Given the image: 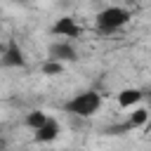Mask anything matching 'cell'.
Here are the masks:
<instances>
[{
    "label": "cell",
    "instance_id": "obj_1",
    "mask_svg": "<svg viewBox=\"0 0 151 151\" xmlns=\"http://www.w3.org/2000/svg\"><path fill=\"white\" fill-rule=\"evenodd\" d=\"M104 104V97L97 92V90H85V92H78L73 94L66 104H64V111L76 116V118H92Z\"/></svg>",
    "mask_w": 151,
    "mask_h": 151
},
{
    "label": "cell",
    "instance_id": "obj_2",
    "mask_svg": "<svg viewBox=\"0 0 151 151\" xmlns=\"http://www.w3.org/2000/svg\"><path fill=\"white\" fill-rule=\"evenodd\" d=\"M132 19V12L127 7H120V5H111V7H104L101 12H97L94 17V26L99 33L104 35H111L116 31H120L123 26H127Z\"/></svg>",
    "mask_w": 151,
    "mask_h": 151
},
{
    "label": "cell",
    "instance_id": "obj_3",
    "mask_svg": "<svg viewBox=\"0 0 151 151\" xmlns=\"http://www.w3.org/2000/svg\"><path fill=\"white\" fill-rule=\"evenodd\" d=\"M52 35H59V38H68V40H73V38H80L83 35V28H80V24L73 19V17H68V14H64V17H59L54 24H52Z\"/></svg>",
    "mask_w": 151,
    "mask_h": 151
},
{
    "label": "cell",
    "instance_id": "obj_4",
    "mask_svg": "<svg viewBox=\"0 0 151 151\" xmlns=\"http://www.w3.org/2000/svg\"><path fill=\"white\" fill-rule=\"evenodd\" d=\"M2 66L5 68H24L26 66V54L19 47V42L9 40L5 45V50H2Z\"/></svg>",
    "mask_w": 151,
    "mask_h": 151
},
{
    "label": "cell",
    "instance_id": "obj_5",
    "mask_svg": "<svg viewBox=\"0 0 151 151\" xmlns=\"http://www.w3.org/2000/svg\"><path fill=\"white\" fill-rule=\"evenodd\" d=\"M47 54L52 59H59V61H76L78 59V50L68 42V40H59V42H52Z\"/></svg>",
    "mask_w": 151,
    "mask_h": 151
},
{
    "label": "cell",
    "instance_id": "obj_6",
    "mask_svg": "<svg viewBox=\"0 0 151 151\" xmlns=\"http://www.w3.org/2000/svg\"><path fill=\"white\" fill-rule=\"evenodd\" d=\"M59 132H61V125H59L54 118H50L42 127L33 130V139H35L38 144H50V142H54V139L59 137Z\"/></svg>",
    "mask_w": 151,
    "mask_h": 151
},
{
    "label": "cell",
    "instance_id": "obj_7",
    "mask_svg": "<svg viewBox=\"0 0 151 151\" xmlns=\"http://www.w3.org/2000/svg\"><path fill=\"white\" fill-rule=\"evenodd\" d=\"M149 118H151V109L137 106V109H132L130 118L125 120V130H127V132H130V130H144L146 123H149Z\"/></svg>",
    "mask_w": 151,
    "mask_h": 151
},
{
    "label": "cell",
    "instance_id": "obj_8",
    "mask_svg": "<svg viewBox=\"0 0 151 151\" xmlns=\"http://www.w3.org/2000/svg\"><path fill=\"white\" fill-rule=\"evenodd\" d=\"M144 97H146V94H144L139 87H125V90L118 92L116 99H118V106H120V109H132V106H137Z\"/></svg>",
    "mask_w": 151,
    "mask_h": 151
},
{
    "label": "cell",
    "instance_id": "obj_9",
    "mask_svg": "<svg viewBox=\"0 0 151 151\" xmlns=\"http://www.w3.org/2000/svg\"><path fill=\"white\" fill-rule=\"evenodd\" d=\"M47 120H50V116H47L45 111H28L26 118H24V125H26L28 130H38V127H42Z\"/></svg>",
    "mask_w": 151,
    "mask_h": 151
},
{
    "label": "cell",
    "instance_id": "obj_10",
    "mask_svg": "<svg viewBox=\"0 0 151 151\" xmlns=\"http://www.w3.org/2000/svg\"><path fill=\"white\" fill-rule=\"evenodd\" d=\"M40 68H42V76H50V78H52V76H61V73H64V61L50 57L47 61H42Z\"/></svg>",
    "mask_w": 151,
    "mask_h": 151
},
{
    "label": "cell",
    "instance_id": "obj_11",
    "mask_svg": "<svg viewBox=\"0 0 151 151\" xmlns=\"http://www.w3.org/2000/svg\"><path fill=\"white\" fill-rule=\"evenodd\" d=\"M146 132H151V118H149V123H146V127H144Z\"/></svg>",
    "mask_w": 151,
    "mask_h": 151
},
{
    "label": "cell",
    "instance_id": "obj_12",
    "mask_svg": "<svg viewBox=\"0 0 151 151\" xmlns=\"http://www.w3.org/2000/svg\"><path fill=\"white\" fill-rule=\"evenodd\" d=\"M14 2H21V5H26V2H28V0H14Z\"/></svg>",
    "mask_w": 151,
    "mask_h": 151
},
{
    "label": "cell",
    "instance_id": "obj_13",
    "mask_svg": "<svg viewBox=\"0 0 151 151\" xmlns=\"http://www.w3.org/2000/svg\"><path fill=\"white\" fill-rule=\"evenodd\" d=\"M127 2H134V0H127Z\"/></svg>",
    "mask_w": 151,
    "mask_h": 151
}]
</instances>
